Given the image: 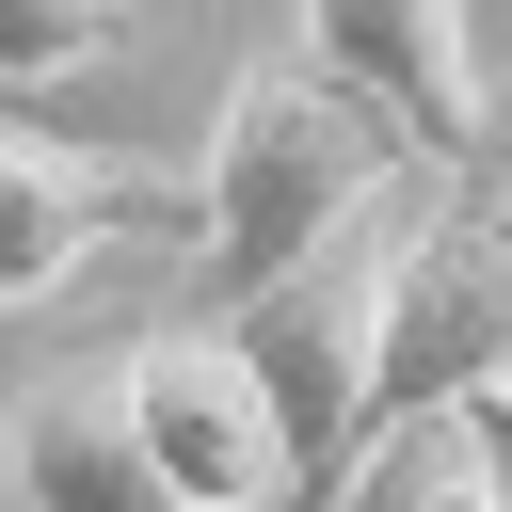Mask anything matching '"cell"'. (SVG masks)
Masks as SVG:
<instances>
[{
  "instance_id": "obj_1",
  "label": "cell",
  "mask_w": 512,
  "mask_h": 512,
  "mask_svg": "<svg viewBox=\"0 0 512 512\" xmlns=\"http://www.w3.org/2000/svg\"><path fill=\"white\" fill-rule=\"evenodd\" d=\"M400 160H416L400 112L352 96L336 64H304V48L240 64L224 80V128H208V176H192V272H208V304L272 288L304 240H336L352 208H384Z\"/></svg>"
},
{
  "instance_id": "obj_2",
  "label": "cell",
  "mask_w": 512,
  "mask_h": 512,
  "mask_svg": "<svg viewBox=\"0 0 512 512\" xmlns=\"http://www.w3.org/2000/svg\"><path fill=\"white\" fill-rule=\"evenodd\" d=\"M384 272H400V192L352 208L336 240H304L272 288L208 304L240 336V368L272 384V432H288V512L336 496V464L368 448V368H384Z\"/></svg>"
},
{
  "instance_id": "obj_3",
  "label": "cell",
  "mask_w": 512,
  "mask_h": 512,
  "mask_svg": "<svg viewBox=\"0 0 512 512\" xmlns=\"http://www.w3.org/2000/svg\"><path fill=\"white\" fill-rule=\"evenodd\" d=\"M496 368H512V176H496V160H448V192H432V208H400L368 416L496 400Z\"/></svg>"
},
{
  "instance_id": "obj_4",
  "label": "cell",
  "mask_w": 512,
  "mask_h": 512,
  "mask_svg": "<svg viewBox=\"0 0 512 512\" xmlns=\"http://www.w3.org/2000/svg\"><path fill=\"white\" fill-rule=\"evenodd\" d=\"M128 416H144L176 512H288V432H272V384L240 368L224 320H160V336H128Z\"/></svg>"
},
{
  "instance_id": "obj_5",
  "label": "cell",
  "mask_w": 512,
  "mask_h": 512,
  "mask_svg": "<svg viewBox=\"0 0 512 512\" xmlns=\"http://www.w3.org/2000/svg\"><path fill=\"white\" fill-rule=\"evenodd\" d=\"M128 224H192V192H160L144 160H80L48 128H0V320L16 304H64Z\"/></svg>"
},
{
  "instance_id": "obj_6",
  "label": "cell",
  "mask_w": 512,
  "mask_h": 512,
  "mask_svg": "<svg viewBox=\"0 0 512 512\" xmlns=\"http://www.w3.org/2000/svg\"><path fill=\"white\" fill-rule=\"evenodd\" d=\"M288 16H304V64H336L352 96H384L416 160H480V144H496L464 0H288Z\"/></svg>"
},
{
  "instance_id": "obj_7",
  "label": "cell",
  "mask_w": 512,
  "mask_h": 512,
  "mask_svg": "<svg viewBox=\"0 0 512 512\" xmlns=\"http://www.w3.org/2000/svg\"><path fill=\"white\" fill-rule=\"evenodd\" d=\"M0 448H16L32 512H176V480H160V448H144V416H128V352L48 368V384L0 416Z\"/></svg>"
},
{
  "instance_id": "obj_8",
  "label": "cell",
  "mask_w": 512,
  "mask_h": 512,
  "mask_svg": "<svg viewBox=\"0 0 512 512\" xmlns=\"http://www.w3.org/2000/svg\"><path fill=\"white\" fill-rule=\"evenodd\" d=\"M320 512H496V432L480 400H416V416H368V448L336 464Z\"/></svg>"
},
{
  "instance_id": "obj_9",
  "label": "cell",
  "mask_w": 512,
  "mask_h": 512,
  "mask_svg": "<svg viewBox=\"0 0 512 512\" xmlns=\"http://www.w3.org/2000/svg\"><path fill=\"white\" fill-rule=\"evenodd\" d=\"M144 32V0H0V80H80Z\"/></svg>"
},
{
  "instance_id": "obj_10",
  "label": "cell",
  "mask_w": 512,
  "mask_h": 512,
  "mask_svg": "<svg viewBox=\"0 0 512 512\" xmlns=\"http://www.w3.org/2000/svg\"><path fill=\"white\" fill-rule=\"evenodd\" d=\"M0 512H32V480H16V448H0Z\"/></svg>"
},
{
  "instance_id": "obj_11",
  "label": "cell",
  "mask_w": 512,
  "mask_h": 512,
  "mask_svg": "<svg viewBox=\"0 0 512 512\" xmlns=\"http://www.w3.org/2000/svg\"><path fill=\"white\" fill-rule=\"evenodd\" d=\"M496 512H512V448H496Z\"/></svg>"
},
{
  "instance_id": "obj_12",
  "label": "cell",
  "mask_w": 512,
  "mask_h": 512,
  "mask_svg": "<svg viewBox=\"0 0 512 512\" xmlns=\"http://www.w3.org/2000/svg\"><path fill=\"white\" fill-rule=\"evenodd\" d=\"M496 400H512V368H496Z\"/></svg>"
}]
</instances>
